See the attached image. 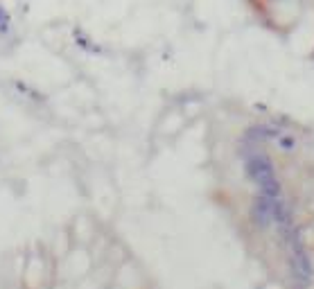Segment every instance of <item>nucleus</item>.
Masks as SVG:
<instances>
[{"instance_id":"nucleus-1","label":"nucleus","mask_w":314,"mask_h":289,"mask_svg":"<svg viewBox=\"0 0 314 289\" xmlns=\"http://www.w3.org/2000/svg\"><path fill=\"white\" fill-rule=\"evenodd\" d=\"M244 167H246V176L258 185V194H264L269 199L280 197V183H278L273 163L267 154L260 152V147L244 152Z\"/></svg>"},{"instance_id":"nucleus-2","label":"nucleus","mask_w":314,"mask_h":289,"mask_svg":"<svg viewBox=\"0 0 314 289\" xmlns=\"http://www.w3.org/2000/svg\"><path fill=\"white\" fill-rule=\"evenodd\" d=\"M251 217H253V224L260 228H267L269 224H273V199L258 194L251 206Z\"/></svg>"},{"instance_id":"nucleus-3","label":"nucleus","mask_w":314,"mask_h":289,"mask_svg":"<svg viewBox=\"0 0 314 289\" xmlns=\"http://www.w3.org/2000/svg\"><path fill=\"white\" fill-rule=\"evenodd\" d=\"M276 142L280 144V149H285V152H291V149H296V138L289 133H280L276 138Z\"/></svg>"},{"instance_id":"nucleus-4","label":"nucleus","mask_w":314,"mask_h":289,"mask_svg":"<svg viewBox=\"0 0 314 289\" xmlns=\"http://www.w3.org/2000/svg\"><path fill=\"white\" fill-rule=\"evenodd\" d=\"M7 27H10V16H7V14L0 9V34H3Z\"/></svg>"}]
</instances>
